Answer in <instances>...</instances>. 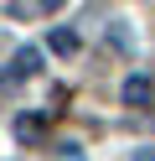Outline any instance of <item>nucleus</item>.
I'll return each instance as SVG.
<instances>
[{"mask_svg":"<svg viewBox=\"0 0 155 161\" xmlns=\"http://www.w3.org/2000/svg\"><path fill=\"white\" fill-rule=\"evenodd\" d=\"M150 99H155V83H150V78H145V73H129V78H124V104H134V109H145V104H150Z\"/></svg>","mask_w":155,"mask_h":161,"instance_id":"f257e3e1","label":"nucleus"},{"mask_svg":"<svg viewBox=\"0 0 155 161\" xmlns=\"http://www.w3.org/2000/svg\"><path fill=\"white\" fill-rule=\"evenodd\" d=\"M31 73H41V47H21L10 63V78H31Z\"/></svg>","mask_w":155,"mask_h":161,"instance_id":"f03ea898","label":"nucleus"},{"mask_svg":"<svg viewBox=\"0 0 155 161\" xmlns=\"http://www.w3.org/2000/svg\"><path fill=\"white\" fill-rule=\"evenodd\" d=\"M41 130H47V114H21V119H16V135H21V140H36Z\"/></svg>","mask_w":155,"mask_h":161,"instance_id":"7ed1b4c3","label":"nucleus"},{"mask_svg":"<svg viewBox=\"0 0 155 161\" xmlns=\"http://www.w3.org/2000/svg\"><path fill=\"white\" fill-rule=\"evenodd\" d=\"M52 52L72 57V52H78V31H67V26H57V31H52Z\"/></svg>","mask_w":155,"mask_h":161,"instance_id":"20e7f679","label":"nucleus"},{"mask_svg":"<svg viewBox=\"0 0 155 161\" xmlns=\"http://www.w3.org/2000/svg\"><path fill=\"white\" fill-rule=\"evenodd\" d=\"M62 0H31V11H57Z\"/></svg>","mask_w":155,"mask_h":161,"instance_id":"39448f33","label":"nucleus"},{"mask_svg":"<svg viewBox=\"0 0 155 161\" xmlns=\"http://www.w3.org/2000/svg\"><path fill=\"white\" fill-rule=\"evenodd\" d=\"M134 161H155V151H140V156H134Z\"/></svg>","mask_w":155,"mask_h":161,"instance_id":"423d86ee","label":"nucleus"}]
</instances>
